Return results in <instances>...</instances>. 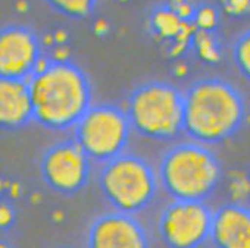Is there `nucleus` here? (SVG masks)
Listing matches in <instances>:
<instances>
[{
    "label": "nucleus",
    "mask_w": 250,
    "mask_h": 248,
    "mask_svg": "<svg viewBox=\"0 0 250 248\" xmlns=\"http://www.w3.org/2000/svg\"><path fill=\"white\" fill-rule=\"evenodd\" d=\"M74 141L90 162L104 163L124 153L131 127L124 109L115 104H91L72 128Z\"/></svg>",
    "instance_id": "obj_6"
},
{
    "label": "nucleus",
    "mask_w": 250,
    "mask_h": 248,
    "mask_svg": "<svg viewBox=\"0 0 250 248\" xmlns=\"http://www.w3.org/2000/svg\"><path fill=\"white\" fill-rule=\"evenodd\" d=\"M209 239L215 248H250L249 209L231 203L212 211Z\"/></svg>",
    "instance_id": "obj_11"
},
{
    "label": "nucleus",
    "mask_w": 250,
    "mask_h": 248,
    "mask_svg": "<svg viewBox=\"0 0 250 248\" xmlns=\"http://www.w3.org/2000/svg\"><path fill=\"white\" fill-rule=\"evenodd\" d=\"M222 9L229 17H244L249 12L250 0H219Z\"/></svg>",
    "instance_id": "obj_17"
},
{
    "label": "nucleus",
    "mask_w": 250,
    "mask_h": 248,
    "mask_svg": "<svg viewBox=\"0 0 250 248\" xmlns=\"http://www.w3.org/2000/svg\"><path fill=\"white\" fill-rule=\"evenodd\" d=\"M87 248H149V238L134 214L113 210L91 222L87 230Z\"/></svg>",
    "instance_id": "obj_10"
},
{
    "label": "nucleus",
    "mask_w": 250,
    "mask_h": 248,
    "mask_svg": "<svg viewBox=\"0 0 250 248\" xmlns=\"http://www.w3.org/2000/svg\"><path fill=\"white\" fill-rule=\"evenodd\" d=\"M40 172L50 190L74 195L88 182L90 160L74 140H65L44 150L40 159Z\"/></svg>",
    "instance_id": "obj_8"
},
{
    "label": "nucleus",
    "mask_w": 250,
    "mask_h": 248,
    "mask_svg": "<svg viewBox=\"0 0 250 248\" xmlns=\"http://www.w3.org/2000/svg\"><path fill=\"white\" fill-rule=\"evenodd\" d=\"M33 120L27 81L0 78V130L17 131Z\"/></svg>",
    "instance_id": "obj_12"
},
{
    "label": "nucleus",
    "mask_w": 250,
    "mask_h": 248,
    "mask_svg": "<svg viewBox=\"0 0 250 248\" xmlns=\"http://www.w3.org/2000/svg\"><path fill=\"white\" fill-rule=\"evenodd\" d=\"M150 28L155 36L165 41H172L177 47L178 44L190 43L193 36L190 33L188 17L171 6H162L153 11L150 17Z\"/></svg>",
    "instance_id": "obj_13"
},
{
    "label": "nucleus",
    "mask_w": 250,
    "mask_h": 248,
    "mask_svg": "<svg viewBox=\"0 0 250 248\" xmlns=\"http://www.w3.org/2000/svg\"><path fill=\"white\" fill-rule=\"evenodd\" d=\"M42 62V43L31 28L20 24L0 28V78L27 81Z\"/></svg>",
    "instance_id": "obj_9"
},
{
    "label": "nucleus",
    "mask_w": 250,
    "mask_h": 248,
    "mask_svg": "<svg viewBox=\"0 0 250 248\" xmlns=\"http://www.w3.org/2000/svg\"><path fill=\"white\" fill-rule=\"evenodd\" d=\"M131 131L155 141H171L183 133V93L165 81L136 87L124 109Z\"/></svg>",
    "instance_id": "obj_4"
},
{
    "label": "nucleus",
    "mask_w": 250,
    "mask_h": 248,
    "mask_svg": "<svg viewBox=\"0 0 250 248\" xmlns=\"http://www.w3.org/2000/svg\"><path fill=\"white\" fill-rule=\"evenodd\" d=\"M232 57L240 74L249 79L250 76V34L249 31L243 33L234 43Z\"/></svg>",
    "instance_id": "obj_15"
},
{
    "label": "nucleus",
    "mask_w": 250,
    "mask_h": 248,
    "mask_svg": "<svg viewBox=\"0 0 250 248\" xmlns=\"http://www.w3.org/2000/svg\"><path fill=\"white\" fill-rule=\"evenodd\" d=\"M14 220V211L8 204L0 203V229H6Z\"/></svg>",
    "instance_id": "obj_18"
},
{
    "label": "nucleus",
    "mask_w": 250,
    "mask_h": 248,
    "mask_svg": "<svg viewBox=\"0 0 250 248\" xmlns=\"http://www.w3.org/2000/svg\"><path fill=\"white\" fill-rule=\"evenodd\" d=\"M97 181L104 200L113 210L127 214L147 209L158 191V178L150 163L130 153L102 163Z\"/></svg>",
    "instance_id": "obj_5"
},
{
    "label": "nucleus",
    "mask_w": 250,
    "mask_h": 248,
    "mask_svg": "<svg viewBox=\"0 0 250 248\" xmlns=\"http://www.w3.org/2000/svg\"><path fill=\"white\" fill-rule=\"evenodd\" d=\"M191 43L194 44L200 57H203L205 60L215 62L219 57L218 44L213 38V31L197 30V33L191 36Z\"/></svg>",
    "instance_id": "obj_16"
},
{
    "label": "nucleus",
    "mask_w": 250,
    "mask_h": 248,
    "mask_svg": "<svg viewBox=\"0 0 250 248\" xmlns=\"http://www.w3.org/2000/svg\"><path fill=\"white\" fill-rule=\"evenodd\" d=\"M246 103L228 81L202 78L183 93V131L203 146L231 138L243 127Z\"/></svg>",
    "instance_id": "obj_2"
},
{
    "label": "nucleus",
    "mask_w": 250,
    "mask_h": 248,
    "mask_svg": "<svg viewBox=\"0 0 250 248\" xmlns=\"http://www.w3.org/2000/svg\"><path fill=\"white\" fill-rule=\"evenodd\" d=\"M0 248H9V247H8L3 241H0Z\"/></svg>",
    "instance_id": "obj_19"
},
{
    "label": "nucleus",
    "mask_w": 250,
    "mask_h": 248,
    "mask_svg": "<svg viewBox=\"0 0 250 248\" xmlns=\"http://www.w3.org/2000/svg\"><path fill=\"white\" fill-rule=\"evenodd\" d=\"M44 2L59 15L75 21L88 18L97 5V0H44Z\"/></svg>",
    "instance_id": "obj_14"
},
{
    "label": "nucleus",
    "mask_w": 250,
    "mask_h": 248,
    "mask_svg": "<svg viewBox=\"0 0 250 248\" xmlns=\"http://www.w3.org/2000/svg\"><path fill=\"white\" fill-rule=\"evenodd\" d=\"M33 120L50 131L72 130L91 106V85L69 60H43L27 79Z\"/></svg>",
    "instance_id": "obj_1"
},
{
    "label": "nucleus",
    "mask_w": 250,
    "mask_h": 248,
    "mask_svg": "<svg viewBox=\"0 0 250 248\" xmlns=\"http://www.w3.org/2000/svg\"><path fill=\"white\" fill-rule=\"evenodd\" d=\"M212 210L205 201L172 200L158 220V230L168 248H199L209 239Z\"/></svg>",
    "instance_id": "obj_7"
},
{
    "label": "nucleus",
    "mask_w": 250,
    "mask_h": 248,
    "mask_svg": "<svg viewBox=\"0 0 250 248\" xmlns=\"http://www.w3.org/2000/svg\"><path fill=\"white\" fill-rule=\"evenodd\" d=\"M156 178L172 200L205 201L219 182L221 166L206 146L178 143L164 153Z\"/></svg>",
    "instance_id": "obj_3"
}]
</instances>
